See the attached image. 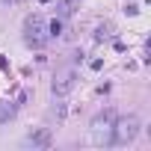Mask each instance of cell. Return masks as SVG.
Returning a JSON list of instances; mask_svg holds the SVG:
<instances>
[{
	"label": "cell",
	"mask_w": 151,
	"mask_h": 151,
	"mask_svg": "<svg viewBox=\"0 0 151 151\" xmlns=\"http://www.w3.org/2000/svg\"><path fill=\"white\" fill-rule=\"evenodd\" d=\"M136 130H139L136 116H124V119L116 116V124H113V133H110V145H127L136 136Z\"/></svg>",
	"instance_id": "1"
},
{
	"label": "cell",
	"mask_w": 151,
	"mask_h": 151,
	"mask_svg": "<svg viewBox=\"0 0 151 151\" xmlns=\"http://www.w3.org/2000/svg\"><path fill=\"white\" fill-rule=\"evenodd\" d=\"M113 124H116V113H101L95 122H92V142L95 145H110V133H113Z\"/></svg>",
	"instance_id": "2"
},
{
	"label": "cell",
	"mask_w": 151,
	"mask_h": 151,
	"mask_svg": "<svg viewBox=\"0 0 151 151\" xmlns=\"http://www.w3.org/2000/svg\"><path fill=\"white\" fill-rule=\"evenodd\" d=\"M24 39H27L30 47H42V45H45L47 33H45V21H42V15H30V18H27V24H24Z\"/></svg>",
	"instance_id": "3"
},
{
	"label": "cell",
	"mask_w": 151,
	"mask_h": 151,
	"mask_svg": "<svg viewBox=\"0 0 151 151\" xmlns=\"http://www.w3.org/2000/svg\"><path fill=\"white\" fill-rule=\"evenodd\" d=\"M74 83H77L74 68H62L56 77H53V95H68V92L74 89Z\"/></svg>",
	"instance_id": "4"
},
{
	"label": "cell",
	"mask_w": 151,
	"mask_h": 151,
	"mask_svg": "<svg viewBox=\"0 0 151 151\" xmlns=\"http://www.w3.org/2000/svg\"><path fill=\"white\" fill-rule=\"evenodd\" d=\"M27 142H30V145H47V142H50V130H47V127H42V130L30 133V136H27Z\"/></svg>",
	"instance_id": "5"
},
{
	"label": "cell",
	"mask_w": 151,
	"mask_h": 151,
	"mask_svg": "<svg viewBox=\"0 0 151 151\" xmlns=\"http://www.w3.org/2000/svg\"><path fill=\"white\" fill-rule=\"evenodd\" d=\"M74 6H77V0H62L59 9H56V18H59V21H65V18L74 12Z\"/></svg>",
	"instance_id": "6"
},
{
	"label": "cell",
	"mask_w": 151,
	"mask_h": 151,
	"mask_svg": "<svg viewBox=\"0 0 151 151\" xmlns=\"http://www.w3.org/2000/svg\"><path fill=\"white\" fill-rule=\"evenodd\" d=\"M15 116V104L12 101H6V104H0V124H3L6 119H12Z\"/></svg>",
	"instance_id": "7"
},
{
	"label": "cell",
	"mask_w": 151,
	"mask_h": 151,
	"mask_svg": "<svg viewBox=\"0 0 151 151\" xmlns=\"http://www.w3.org/2000/svg\"><path fill=\"white\" fill-rule=\"evenodd\" d=\"M47 36H50V39H59V36H62V21H59V18H53V21L47 24Z\"/></svg>",
	"instance_id": "8"
},
{
	"label": "cell",
	"mask_w": 151,
	"mask_h": 151,
	"mask_svg": "<svg viewBox=\"0 0 151 151\" xmlns=\"http://www.w3.org/2000/svg\"><path fill=\"white\" fill-rule=\"evenodd\" d=\"M9 68V62H6V56H0V71H6Z\"/></svg>",
	"instance_id": "9"
},
{
	"label": "cell",
	"mask_w": 151,
	"mask_h": 151,
	"mask_svg": "<svg viewBox=\"0 0 151 151\" xmlns=\"http://www.w3.org/2000/svg\"><path fill=\"white\" fill-rule=\"evenodd\" d=\"M39 3H50V0H39Z\"/></svg>",
	"instance_id": "10"
},
{
	"label": "cell",
	"mask_w": 151,
	"mask_h": 151,
	"mask_svg": "<svg viewBox=\"0 0 151 151\" xmlns=\"http://www.w3.org/2000/svg\"><path fill=\"white\" fill-rule=\"evenodd\" d=\"M3 3H15V0H3Z\"/></svg>",
	"instance_id": "11"
}]
</instances>
